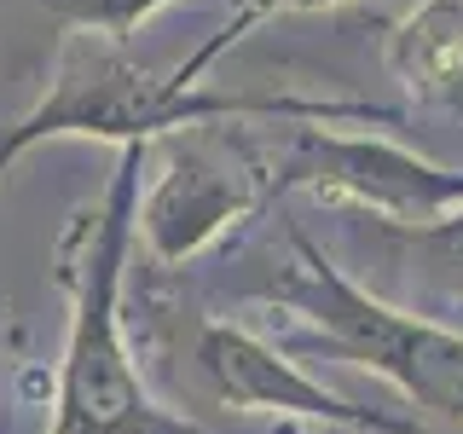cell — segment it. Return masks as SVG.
I'll return each mask as SVG.
<instances>
[{
  "label": "cell",
  "instance_id": "cell-1",
  "mask_svg": "<svg viewBox=\"0 0 463 434\" xmlns=\"http://www.w3.org/2000/svg\"><path fill=\"white\" fill-rule=\"evenodd\" d=\"M151 145H122L99 203L70 221L58 243V284L70 296L64 359L52 371L47 434H209L151 394L122 330V289L134 260V209Z\"/></svg>",
  "mask_w": 463,
  "mask_h": 434
},
{
  "label": "cell",
  "instance_id": "cell-2",
  "mask_svg": "<svg viewBox=\"0 0 463 434\" xmlns=\"http://www.w3.org/2000/svg\"><path fill=\"white\" fill-rule=\"evenodd\" d=\"M394 122L383 105H330V99H284V93H203L180 87L168 70H145L122 41L70 29L58 41L47 93L0 134V174L35 151L41 139H105V145H151L174 127L203 122Z\"/></svg>",
  "mask_w": 463,
  "mask_h": 434
},
{
  "label": "cell",
  "instance_id": "cell-3",
  "mask_svg": "<svg viewBox=\"0 0 463 434\" xmlns=\"http://www.w3.org/2000/svg\"><path fill=\"white\" fill-rule=\"evenodd\" d=\"M289 250L296 255L272 278V301H284L330 359L394 382L417 411L463 423V330L371 296L307 231H289Z\"/></svg>",
  "mask_w": 463,
  "mask_h": 434
},
{
  "label": "cell",
  "instance_id": "cell-4",
  "mask_svg": "<svg viewBox=\"0 0 463 434\" xmlns=\"http://www.w3.org/2000/svg\"><path fill=\"white\" fill-rule=\"evenodd\" d=\"M238 151L255 163L260 185H279V192L296 185L318 203L376 214L394 231H423L463 209V168H440L376 134H330L318 122H289L272 156H260L250 139Z\"/></svg>",
  "mask_w": 463,
  "mask_h": 434
},
{
  "label": "cell",
  "instance_id": "cell-5",
  "mask_svg": "<svg viewBox=\"0 0 463 434\" xmlns=\"http://www.w3.org/2000/svg\"><path fill=\"white\" fill-rule=\"evenodd\" d=\"M192 359L226 411H272V417H289V423H318L347 434H429L417 417H394V411L330 394L318 376H307L289 354H279L267 336H255L243 325H203Z\"/></svg>",
  "mask_w": 463,
  "mask_h": 434
},
{
  "label": "cell",
  "instance_id": "cell-6",
  "mask_svg": "<svg viewBox=\"0 0 463 434\" xmlns=\"http://www.w3.org/2000/svg\"><path fill=\"white\" fill-rule=\"evenodd\" d=\"M260 174L255 163L238 151V163L209 156L197 145H168L163 168L139 185V209H134V238L145 243V255L180 267V260L203 255L221 231H232L238 221H250L260 203Z\"/></svg>",
  "mask_w": 463,
  "mask_h": 434
},
{
  "label": "cell",
  "instance_id": "cell-7",
  "mask_svg": "<svg viewBox=\"0 0 463 434\" xmlns=\"http://www.w3.org/2000/svg\"><path fill=\"white\" fill-rule=\"evenodd\" d=\"M388 70L417 105L463 110V0H417L388 29Z\"/></svg>",
  "mask_w": 463,
  "mask_h": 434
},
{
  "label": "cell",
  "instance_id": "cell-8",
  "mask_svg": "<svg viewBox=\"0 0 463 434\" xmlns=\"http://www.w3.org/2000/svg\"><path fill=\"white\" fill-rule=\"evenodd\" d=\"M325 6H342V0H243V6L232 12L226 24H221V35H209V41H203V47H197L192 58H180V64H174L168 76L180 81V87H197V81H203V70H209V64H221V58H226L232 47H238V41L250 35V29L267 24V18H279V12H325Z\"/></svg>",
  "mask_w": 463,
  "mask_h": 434
},
{
  "label": "cell",
  "instance_id": "cell-9",
  "mask_svg": "<svg viewBox=\"0 0 463 434\" xmlns=\"http://www.w3.org/2000/svg\"><path fill=\"white\" fill-rule=\"evenodd\" d=\"M405 243H411V255H423L417 278H423L440 301H458L463 307V209L446 214V221H434V226H423V231H405Z\"/></svg>",
  "mask_w": 463,
  "mask_h": 434
},
{
  "label": "cell",
  "instance_id": "cell-10",
  "mask_svg": "<svg viewBox=\"0 0 463 434\" xmlns=\"http://www.w3.org/2000/svg\"><path fill=\"white\" fill-rule=\"evenodd\" d=\"M64 29H87V35H105V41H134L139 24H151L168 0H41Z\"/></svg>",
  "mask_w": 463,
  "mask_h": 434
},
{
  "label": "cell",
  "instance_id": "cell-11",
  "mask_svg": "<svg viewBox=\"0 0 463 434\" xmlns=\"http://www.w3.org/2000/svg\"><path fill=\"white\" fill-rule=\"evenodd\" d=\"M325 434H347V429H325Z\"/></svg>",
  "mask_w": 463,
  "mask_h": 434
}]
</instances>
